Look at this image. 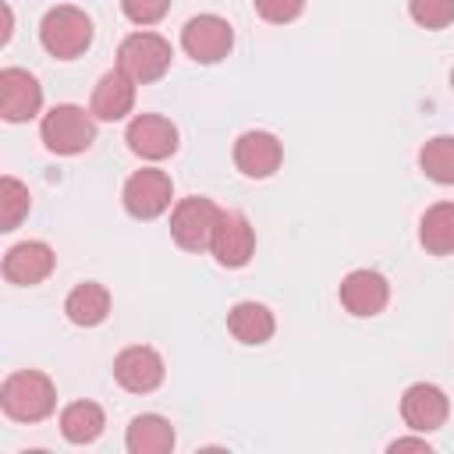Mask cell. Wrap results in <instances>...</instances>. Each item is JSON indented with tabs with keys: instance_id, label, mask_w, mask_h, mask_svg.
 <instances>
[{
	"instance_id": "1",
	"label": "cell",
	"mask_w": 454,
	"mask_h": 454,
	"mask_svg": "<svg viewBox=\"0 0 454 454\" xmlns=\"http://www.w3.org/2000/svg\"><path fill=\"white\" fill-rule=\"evenodd\" d=\"M0 408L14 422H43L57 408V387L39 369H18L0 387Z\"/></svg>"
},
{
	"instance_id": "2",
	"label": "cell",
	"mask_w": 454,
	"mask_h": 454,
	"mask_svg": "<svg viewBox=\"0 0 454 454\" xmlns=\"http://www.w3.org/2000/svg\"><path fill=\"white\" fill-rule=\"evenodd\" d=\"M39 43L57 60H74L92 46V18L74 4H57L39 21Z\"/></svg>"
},
{
	"instance_id": "3",
	"label": "cell",
	"mask_w": 454,
	"mask_h": 454,
	"mask_svg": "<svg viewBox=\"0 0 454 454\" xmlns=\"http://www.w3.org/2000/svg\"><path fill=\"white\" fill-rule=\"evenodd\" d=\"M39 135H43V145L50 153H57V156H78V153H85L96 142V117L85 106L57 103L43 117Z\"/></svg>"
},
{
	"instance_id": "4",
	"label": "cell",
	"mask_w": 454,
	"mask_h": 454,
	"mask_svg": "<svg viewBox=\"0 0 454 454\" xmlns=\"http://www.w3.org/2000/svg\"><path fill=\"white\" fill-rule=\"evenodd\" d=\"M170 57L174 53H170V43L163 35H156V32H131L121 43V50H117V67L131 82L149 85V82H156V78L167 74Z\"/></svg>"
},
{
	"instance_id": "5",
	"label": "cell",
	"mask_w": 454,
	"mask_h": 454,
	"mask_svg": "<svg viewBox=\"0 0 454 454\" xmlns=\"http://www.w3.org/2000/svg\"><path fill=\"white\" fill-rule=\"evenodd\" d=\"M220 220V206L206 195H188L170 209V238L184 252H202L209 248L213 227Z\"/></svg>"
},
{
	"instance_id": "6",
	"label": "cell",
	"mask_w": 454,
	"mask_h": 454,
	"mask_svg": "<svg viewBox=\"0 0 454 454\" xmlns=\"http://www.w3.org/2000/svg\"><path fill=\"white\" fill-rule=\"evenodd\" d=\"M234 46V28L220 14H195L181 28V50L195 64H220Z\"/></svg>"
},
{
	"instance_id": "7",
	"label": "cell",
	"mask_w": 454,
	"mask_h": 454,
	"mask_svg": "<svg viewBox=\"0 0 454 454\" xmlns=\"http://www.w3.org/2000/svg\"><path fill=\"white\" fill-rule=\"evenodd\" d=\"M174 181L160 167H142L124 181V209L135 220H156L170 209Z\"/></svg>"
},
{
	"instance_id": "8",
	"label": "cell",
	"mask_w": 454,
	"mask_h": 454,
	"mask_svg": "<svg viewBox=\"0 0 454 454\" xmlns=\"http://www.w3.org/2000/svg\"><path fill=\"white\" fill-rule=\"evenodd\" d=\"M209 252L227 270L248 266L255 255V227L248 223V216L238 209H220V220H216L213 238H209Z\"/></svg>"
},
{
	"instance_id": "9",
	"label": "cell",
	"mask_w": 454,
	"mask_h": 454,
	"mask_svg": "<svg viewBox=\"0 0 454 454\" xmlns=\"http://www.w3.org/2000/svg\"><path fill=\"white\" fill-rule=\"evenodd\" d=\"M43 110V85L25 67L0 71V117L7 124H25Z\"/></svg>"
},
{
	"instance_id": "10",
	"label": "cell",
	"mask_w": 454,
	"mask_h": 454,
	"mask_svg": "<svg viewBox=\"0 0 454 454\" xmlns=\"http://www.w3.org/2000/svg\"><path fill=\"white\" fill-rule=\"evenodd\" d=\"M337 298H340V305H344L351 316L369 319V316H380V312L387 309V301H390V284H387V277L376 273V270H351V273L340 280Z\"/></svg>"
},
{
	"instance_id": "11",
	"label": "cell",
	"mask_w": 454,
	"mask_h": 454,
	"mask_svg": "<svg viewBox=\"0 0 454 454\" xmlns=\"http://www.w3.org/2000/svg\"><path fill=\"white\" fill-rule=\"evenodd\" d=\"M163 358L149 344H131L114 358V380L131 394H153L163 383Z\"/></svg>"
},
{
	"instance_id": "12",
	"label": "cell",
	"mask_w": 454,
	"mask_h": 454,
	"mask_svg": "<svg viewBox=\"0 0 454 454\" xmlns=\"http://www.w3.org/2000/svg\"><path fill=\"white\" fill-rule=\"evenodd\" d=\"M124 142H128V149H131L135 156L156 163V160H167V156L177 153V128H174V121H167L163 114H138V117L128 124Z\"/></svg>"
},
{
	"instance_id": "13",
	"label": "cell",
	"mask_w": 454,
	"mask_h": 454,
	"mask_svg": "<svg viewBox=\"0 0 454 454\" xmlns=\"http://www.w3.org/2000/svg\"><path fill=\"white\" fill-rule=\"evenodd\" d=\"M450 415V401L436 383H411L401 397V419L415 433H436Z\"/></svg>"
},
{
	"instance_id": "14",
	"label": "cell",
	"mask_w": 454,
	"mask_h": 454,
	"mask_svg": "<svg viewBox=\"0 0 454 454\" xmlns=\"http://www.w3.org/2000/svg\"><path fill=\"white\" fill-rule=\"evenodd\" d=\"M280 160H284V145H280V138L270 135V131H245V135L234 142V167H238L245 177L262 181V177L277 174Z\"/></svg>"
},
{
	"instance_id": "15",
	"label": "cell",
	"mask_w": 454,
	"mask_h": 454,
	"mask_svg": "<svg viewBox=\"0 0 454 454\" xmlns=\"http://www.w3.org/2000/svg\"><path fill=\"white\" fill-rule=\"evenodd\" d=\"M53 262H57V255L46 241H18L4 255V277H7V284L32 287L53 273Z\"/></svg>"
},
{
	"instance_id": "16",
	"label": "cell",
	"mask_w": 454,
	"mask_h": 454,
	"mask_svg": "<svg viewBox=\"0 0 454 454\" xmlns=\"http://www.w3.org/2000/svg\"><path fill=\"white\" fill-rule=\"evenodd\" d=\"M135 85H138V82H131L121 67L106 71V74L96 82L92 99H89L92 117H96V121H121V117H128L131 106H135Z\"/></svg>"
},
{
	"instance_id": "17",
	"label": "cell",
	"mask_w": 454,
	"mask_h": 454,
	"mask_svg": "<svg viewBox=\"0 0 454 454\" xmlns=\"http://www.w3.org/2000/svg\"><path fill=\"white\" fill-rule=\"evenodd\" d=\"M174 426L163 419V415H135L128 433H124V447L131 454H170L174 450Z\"/></svg>"
},
{
	"instance_id": "18",
	"label": "cell",
	"mask_w": 454,
	"mask_h": 454,
	"mask_svg": "<svg viewBox=\"0 0 454 454\" xmlns=\"http://www.w3.org/2000/svg\"><path fill=\"white\" fill-rule=\"evenodd\" d=\"M227 330L241 344H266L277 330V319L262 301H238L227 312Z\"/></svg>"
},
{
	"instance_id": "19",
	"label": "cell",
	"mask_w": 454,
	"mask_h": 454,
	"mask_svg": "<svg viewBox=\"0 0 454 454\" xmlns=\"http://www.w3.org/2000/svg\"><path fill=\"white\" fill-rule=\"evenodd\" d=\"M64 316L74 326H99L110 316V291L103 284H96V280L78 284L64 301Z\"/></svg>"
},
{
	"instance_id": "20",
	"label": "cell",
	"mask_w": 454,
	"mask_h": 454,
	"mask_svg": "<svg viewBox=\"0 0 454 454\" xmlns=\"http://www.w3.org/2000/svg\"><path fill=\"white\" fill-rule=\"evenodd\" d=\"M103 426H106V415H103V408L96 401H71L60 411V433H64L67 443L85 447V443L99 440Z\"/></svg>"
},
{
	"instance_id": "21",
	"label": "cell",
	"mask_w": 454,
	"mask_h": 454,
	"mask_svg": "<svg viewBox=\"0 0 454 454\" xmlns=\"http://www.w3.org/2000/svg\"><path fill=\"white\" fill-rule=\"evenodd\" d=\"M419 241L429 255L454 252V202H436L419 220Z\"/></svg>"
},
{
	"instance_id": "22",
	"label": "cell",
	"mask_w": 454,
	"mask_h": 454,
	"mask_svg": "<svg viewBox=\"0 0 454 454\" xmlns=\"http://www.w3.org/2000/svg\"><path fill=\"white\" fill-rule=\"evenodd\" d=\"M419 167L436 184H454V135H436L419 149Z\"/></svg>"
},
{
	"instance_id": "23",
	"label": "cell",
	"mask_w": 454,
	"mask_h": 454,
	"mask_svg": "<svg viewBox=\"0 0 454 454\" xmlns=\"http://www.w3.org/2000/svg\"><path fill=\"white\" fill-rule=\"evenodd\" d=\"M28 209H32L28 188H25L18 177L4 174V177H0V231H14V227L28 216Z\"/></svg>"
},
{
	"instance_id": "24",
	"label": "cell",
	"mask_w": 454,
	"mask_h": 454,
	"mask_svg": "<svg viewBox=\"0 0 454 454\" xmlns=\"http://www.w3.org/2000/svg\"><path fill=\"white\" fill-rule=\"evenodd\" d=\"M408 14L415 25L436 32L454 21V0H408Z\"/></svg>"
},
{
	"instance_id": "25",
	"label": "cell",
	"mask_w": 454,
	"mask_h": 454,
	"mask_svg": "<svg viewBox=\"0 0 454 454\" xmlns=\"http://www.w3.org/2000/svg\"><path fill=\"white\" fill-rule=\"evenodd\" d=\"M121 11H124L128 21H135V25L145 28V25H156V21L167 18L170 0H121Z\"/></svg>"
},
{
	"instance_id": "26",
	"label": "cell",
	"mask_w": 454,
	"mask_h": 454,
	"mask_svg": "<svg viewBox=\"0 0 454 454\" xmlns=\"http://www.w3.org/2000/svg\"><path fill=\"white\" fill-rule=\"evenodd\" d=\"M255 11L270 25H291L294 18H301L305 0H255Z\"/></svg>"
},
{
	"instance_id": "27",
	"label": "cell",
	"mask_w": 454,
	"mask_h": 454,
	"mask_svg": "<svg viewBox=\"0 0 454 454\" xmlns=\"http://www.w3.org/2000/svg\"><path fill=\"white\" fill-rule=\"evenodd\" d=\"M390 450H394V454H401V450H422V454H429L433 447H429L426 436H401V440L390 443Z\"/></svg>"
},
{
	"instance_id": "28",
	"label": "cell",
	"mask_w": 454,
	"mask_h": 454,
	"mask_svg": "<svg viewBox=\"0 0 454 454\" xmlns=\"http://www.w3.org/2000/svg\"><path fill=\"white\" fill-rule=\"evenodd\" d=\"M450 85H454V71H450Z\"/></svg>"
}]
</instances>
